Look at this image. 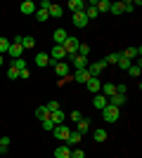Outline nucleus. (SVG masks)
<instances>
[{"label": "nucleus", "mask_w": 142, "mask_h": 158, "mask_svg": "<svg viewBox=\"0 0 142 158\" xmlns=\"http://www.w3.org/2000/svg\"><path fill=\"white\" fill-rule=\"evenodd\" d=\"M71 78L78 80V83H88V80H90V73H88V69H83V71H76Z\"/></svg>", "instance_id": "22"}, {"label": "nucleus", "mask_w": 142, "mask_h": 158, "mask_svg": "<svg viewBox=\"0 0 142 158\" xmlns=\"http://www.w3.org/2000/svg\"><path fill=\"white\" fill-rule=\"evenodd\" d=\"M126 90H128L126 83H118V85H116V94H126Z\"/></svg>", "instance_id": "42"}, {"label": "nucleus", "mask_w": 142, "mask_h": 158, "mask_svg": "<svg viewBox=\"0 0 142 158\" xmlns=\"http://www.w3.org/2000/svg\"><path fill=\"white\" fill-rule=\"evenodd\" d=\"M130 64H133V61H130V59H126V57H121V59H118V69H121V71H128V69H130Z\"/></svg>", "instance_id": "35"}, {"label": "nucleus", "mask_w": 142, "mask_h": 158, "mask_svg": "<svg viewBox=\"0 0 142 158\" xmlns=\"http://www.w3.org/2000/svg\"><path fill=\"white\" fill-rule=\"evenodd\" d=\"M0 144H2V137H0Z\"/></svg>", "instance_id": "47"}, {"label": "nucleus", "mask_w": 142, "mask_h": 158, "mask_svg": "<svg viewBox=\"0 0 142 158\" xmlns=\"http://www.w3.org/2000/svg\"><path fill=\"white\" fill-rule=\"evenodd\" d=\"M102 116H104V120H107V123H116V120H118V109H116V106H111V104H107L104 109H102Z\"/></svg>", "instance_id": "2"}, {"label": "nucleus", "mask_w": 142, "mask_h": 158, "mask_svg": "<svg viewBox=\"0 0 142 158\" xmlns=\"http://www.w3.org/2000/svg\"><path fill=\"white\" fill-rule=\"evenodd\" d=\"M81 118H83V116H81V111H71V120H76V123H78Z\"/></svg>", "instance_id": "45"}, {"label": "nucleus", "mask_w": 142, "mask_h": 158, "mask_svg": "<svg viewBox=\"0 0 142 158\" xmlns=\"http://www.w3.org/2000/svg\"><path fill=\"white\" fill-rule=\"evenodd\" d=\"M107 137H109V135H107V130H104V127H97V130L93 132V139L97 142V144H100V142H107Z\"/></svg>", "instance_id": "19"}, {"label": "nucleus", "mask_w": 142, "mask_h": 158, "mask_svg": "<svg viewBox=\"0 0 142 158\" xmlns=\"http://www.w3.org/2000/svg\"><path fill=\"white\" fill-rule=\"evenodd\" d=\"M50 5H52L50 0H43V2H41V7H38V10H45V12H47V10H50Z\"/></svg>", "instance_id": "44"}, {"label": "nucleus", "mask_w": 142, "mask_h": 158, "mask_svg": "<svg viewBox=\"0 0 142 158\" xmlns=\"http://www.w3.org/2000/svg\"><path fill=\"white\" fill-rule=\"evenodd\" d=\"M78 43H81V40L74 38V35H69V38L64 40V45H62V47H64V52H67L69 59H74L76 54H78Z\"/></svg>", "instance_id": "1"}, {"label": "nucleus", "mask_w": 142, "mask_h": 158, "mask_svg": "<svg viewBox=\"0 0 142 158\" xmlns=\"http://www.w3.org/2000/svg\"><path fill=\"white\" fill-rule=\"evenodd\" d=\"M121 5H123V12H133L135 10V2H130V0L128 2H121Z\"/></svg>", "instance_id": "40"}, {"label": "nucleus", "mask_w": 142, "mask_h": 158, "mask_svg": "<svg viewBox=\"0 0 142 158\" xmlns=\"http://www.w3.org/2000/svg\"><path fill=\"white\" fill-rule=\"evenodd\" d=\"M12 69H17V71H24V69H26V61H24V59H12Z\"/></svg>", "instance_id": "34"}, {"label": "nucleus", "mask_w": 142, "mask_h": 158, "mask_svg": "<svg viewBox=\"0 0 142 158\" xmlns=\"http://www.w3.org/2000/svg\"><path fill=\"white\" fill-rule=\"evenodd\" d=\"M47 111H50V113H52V111H57V109H59V102H47Z\"/></svg>", "instance_id": "41"}, {"label": "nucleus", "mask_w": 142, "mask_h": 158, "mask_svg": "<svg viewBox=\"0 0 142 158\" xmlns=\"http://www.w3.org/2000/svg\"><path fill=\"white\" fill-rule=\"evenodd\" d=\"M81 139H83V135H81L78 130L71 132V135H69V139H67V146H76V144H81Z\"/></svg>", "instance_id": "20"}, {"label": "nucleus", "mask_w": 142, "mask_h": 158, "mask_svg": "<svg viewBox=\"0 0 142 158\" xmlns=\"http://www.w3.org/2000/svg\"><path fill=\"white\" fill-rule=\"evenodd\" d=\"M7 50H10V40H7V38H0V54H5Z\"/></svg>", "instance_id": "36"}, {"label": "nucleus", "mask_w": 142, "mask_h": 158, "mask_svg": "<svg viewBox=\"0 0 142 158\" xmlns=\"http://www.w3.org/2000/svg\"><path fill=\"white\" fill-rule=\"evenodd\" d=\"M100 94H104V97H114L116 94V85L114 83H102V90H100Z\"/></svg>", "instance_id": "10"}, {"label": "nucleus", "mask_w": 142, "mask_h": 158, "mask_svg": "<svg viewBox=\"0 0 142 158\" xmlns=\"http://www.w3.org/2000/svg\"><path fill=\"white\" fill-rule=\"evenodd\" d=\"M118 59H121V54L111 52V54H107V59H104V61H107V66H109V64H118Z\"/></svg>", "instance_id": "31"}, {"label": "nucleus", "mask_w": 142, "mask_h": 158, "mask_svg": "<svg viewBox=\"0 0 142 158\" xmlns=\"http://www.w3.org/2000/svg\"><path fill=\"white\" fill-rule=\"evenodd\" d=\"M76 125H78V132H81V135H85V132L90 130V120H88V118H81Z\"/></svg>", "instance_id": "25"}, {"label": "nucleus", "mask_w": 142, "mask_h": 158, "mask_svg": "<svg viewBox=\"0 0 142 158\" xmlns=\"http://www.w3.org/2000/svg\"><path fill=\"white\" fill-rule=\"evenodd\" d=\"M128 73H130V76H133V78H137V76H140V73H142V66H140V64H130Z\"/></svg>", "instance_id": "32"}, {"label": "nucleus", "mask_w": 142, "mask_h": 158, "mask_svg": "<svg viewBox=\"0 0 142 158\" xmlns=\"http://www.w3.org/2000/svg\"><path fill=\"white\" fill-rule=\"evenodd\" d=\"M107 104H109V102H107V97H104V94H95V99H93V106L97 109V111H102V109H104Z\"/></svg>", "instance_id": "18"}, {"label": "nucleus", "mask_w": 142, "mask_h": 158, "mask_svg": "<svg viewBox=\"0 0 142 158\" xmlns=\"http://www.w3.org/2000/svg\"><path fill=\"white\" fill-rule=\"evenodd\" d=\"M64 59H67L64 47H62V45H52V50H50V61H52V64H57V61H64Z\"/></svg>", "instance_id": "3"}, {"label": "nucleus", "mask_w": 142, "mask_h": 158, "mask_svg": "<svg viewBox=\"0 0 142 158\" xmlns=\"http://www.w3.org/2000/svg\"><path fill=\"white\" fill-rule=\"evenodd\" d=\"M69 38V33L64 31V28H57V31L52 33V40H54V45H64V40Z\"/></svg>", "instance_id": "6"}, {"label": "nucleus", "mask_w": 142, "mask_h": 158, "mask_svg": "<svg viewBox=\"0 0 142 158\" xmlns=\"http://www.w3.org/2000/svg\"><path fill=\"white\" fill-rule=\"evenodd\" d=\"M78 54H81V57H88V54H90V45H85V43H78Z\"/></svg>", "instance_id": "33"}, {"label": "nucleus", "mask_w": 142, "mask_h": 158, "mask_svg": "<svg viewBox=\"0 0 142 158\" xmlns=\"http://www.w3.org/2000/svg\"><path fill=\"white\" fill-rule=\"evenodd\" d=\"M52 132H54V137L62 139V142H67L69 135H71V130H69L67 125H54V127H52Z\"/></svg>", "instance_id": "5"}, {"label": "nucleus", "mask_w": 142, "mask_h": 158, "mask_svg": "<svg viewBox=\"0 0 142 158\" xmlns=\"http://www.w3.org/2000/svg\"><path fill=\"white\" fill-rule=\"evenodd\" d=\"M7 78H10V80H17V78H19V71L10 66V69H7Z\"/></svg>", "instance_id": "37"}, {"label": "nucleus", "mask_w": 142, "mask_h": 158, "mask_svg": "<svg viewBox=\"0 0 142 158\" xmlns=\"http://www.w3.org/2000/svg\"><path fill=\"white\" fill-rule=\"evenodd\" d=\"M19 78H21V80H28V78H31V71H28V69H24V71H19Z\"/></svg>", "instance_id": "43"}, {"label": "nucleus", "mask_w": 142, "mask_h": 158, "mask_svg": "<svg viewBox=\"0 0 142 158\" xmlns=\"http://www.w3.org/2000/svg\"><path fill=\"white\" fill-rule=\"evenodd\" d=\"M85 85H88V90L93 94H100V90H102V83H100V78H90L88 83H85Z\"/></svg>", "instance_id": "16"}, {"label": "nucleus", "mask_w": 142, "mask_h": 158, "mask_svg": "<svg viewBox=\"0 0 142 158\" xmlns=\"http://www.w3.org/2000/svg\"><path fill=\"white\" fill-rule=\"evenodd\" d=\"M0 66H5V59H2V54H0Z\"/></svg>", "instance_id": "46"}, {"label": "nucleus", "mask_w": 142, "mask_h": 158, "mask_svg": "<svg viewBox=\"0 0 142 158\" xmlns=\"http://www.w3.org/2000/svg\"><path fill=\"white\" fill-rule=\"evenodd\" d=\"M83 14L88 17V21H90V19H97V17H100V12H97L95 2H90V7H85V10H83Z\"/></svg>", "instance_id": "21"}, {"label": "nucleus", "mask_w": 142, "mask_h": 158, "mask_svg": "<svg viewBox=\"0 0 142 158\" xmlns=\"http://www.w3.org/2000/svg\"><path fill=\"white\" fill-rule=\"evenodd\" d=\"M54 73L59 76V80H64V78L71 76V69H69V64H64V61H57V64H54Z\"/></svg>", "instance_id": "4"}, {"label": "nucleus", "mask_w": 142, "mask_h": 158, "mask_svg": "<svg viewBox=\"0 0 142 158\" xmlns=\"http://www.w3.org/2000/svg\"><path fill=\"white\" fill-rule=\"evenodd\" d=\"M107 102H109V104H111V106H116V109H121V106L126 104L128 99H126V94H114V97H109Z\"/></svg>", "instance_id": "13"}, {"label": "nucleus", "mask_w": 142, "mask_h": 158, "mask_svg": "<svg viewBox=\"0 0 142 158\" xmlns=\"http://www.w3.org/2000/svg\"><path fill=\"white\" fill-rule=\"evenodd\" d=\"M36 64L41 66V69H43V66H47V64H50V54H45V52H38V54H36Z\"/></svg>", "instance_id": "23"}, {"label": "nucleus", "mask_w": 142, "mask_h": 158, "mask_svg": "<svg viewBox=\"0 0 142 158\" xmlns=\"http://www.w3.org/2000/svg\"><path fill=\"white\" fill-rule=\"evenodd\" d=\"M36 10H38V7H36L33 0H24V2H21V14H36Z\"/></svg>", "instance_id": "11"}, {"label": "nucleus", "mask_w": 142, "mask_h": 158, "mask_svg": "<svg viewBox=\"0 0 142 158\" xmlns=\"http://www.w3.org/2000/svg\"><path fill=\"white\" fill-rule=\"evenodd\" d=\"M69 10H71V12H83V10H85V2H83V0H69Z\"/></svg>", "instance_id": "17"}, {"label": "nucleus", "mask_w": 142, "mask_h": 158, "mask_svg": "<svg viewBox=\"0 0 142 158\" xmlns=\"http://www.w3.org/2000/svg\"><path fill=\"white\" fill-rule=\"evenodd\" d=\"M74 26L76 28H85V26H88V17H85L83 12H76L74 14Z\"/></svg>", "instance_id": "8"}, {"label": "nucleus", "mask_w": 142, "mask_h": 158, "mask_svg": "<svg viewBox=\"0 0 142 158\" xmlns=\"http://www.w3.org/2000/svg\"><path fill=\"white\" fill-rule=\"evenodd\" d=\"M64 118H67V116H64V111H62V109H57V111L50 113V120H52L54 125H64Z\"/></svg>", "instance_id": "14"}, {"label": "nucleus", "mask_w": 142, "mask_h": 158, "mask_svg": "<svg viewBox=\"0 0 142 158\" xmlns=\"http://www.w3.org/2000/svg\"><path fill=\"white\" fill-rule=\"evenodd\" d=\"M33 45H36V38H33V35H24V38H21V47H24V50H31Z\"/></svg>", "instance_id": "24"}, {"label": "nucleus", "mask_w": 142, "mask_h": 158, "mask_svg": "<svg viewBox=\"0 0 142 158\" xmlns=\"http://www.w3.org/2000/svg\"><path fill=\"white\" fill-rule=\"evenodd\" d=\"M21 52H24V47L17 45V43H10V50H7V54L12 57V59H21Z\"/></svg>", "instance_id": "7"}, {"label": "nucleus", "mask_w": 142, "mask_h": 158, "mask_svg": "<svg viewBox=\"0 0 142 158\" xmlns=\"http://www.w3.org/2000/svg\"><path fill=\"white\" fill-rule=\"evenodd\" d=\"M140 54H142V47L137 45V47H128V50H126V52H123L121 57H126V59H130V61H133L135 57H140Z\"/></svg>", "instance_id": "15"}, {"label": "nucleus", "mask_w": 142, "mask_h": 158, "mask_svg": "<svg viewBox=\"0 0 142 158\" xmlns=\"http://www.w3.org/2000/svg\"><path fill=\"white\" fill-rule=\"evenodd\" d=\"M36 116H38V118H50V111H47V106L43 104V106H38V109H36Z\"/></svg>", "instance_id": "28"}, {"label": "nucleus", "mask_w": 142, "mask_h": 158, "mask_svg": "<svg viewBox=\"0 0 142 158\" xmlns=\"http://www.w3.org/2000/svg\"><path fill=\"white\" fill-rule=\"evenodd\" d=\"M71 158H85V151L83 149H71Z\"/></svg>", "instance_id": "39"}, {"label": "nucleus", "mask_w": 142, "mask_h": 158, "mask_svg": "<svg viewBox=\"0 0 142 158\" xmlns=\"http://www.w3.org/2000/svg\"><path fill=\"white\" fill-rule=\"evenodd\" d=\"M52 127H54V123L50 118H43V130H47V132H52Z\"/></svg>", "instance_id": "38"}, {"label": "nucleus", "mask_w": 142, "mask_h": 158, "mask_svg": "<svg viewBox=\"0 0 142 158\" xmlns=\"http://www.w3.org/2000/svg\"><path fill=\"white\" fill-rule=\"evenodd\" d=\"M33 17H36L38 21H41V24H45V21L50 19V14H47L45 10H36V14H33Z\"/></svg>", "instance_id": "29"}, {"label": "nucleus", "mask_w": 142, "mask_h": 158, "mask_svg": "<svg viewBox=\"0 0 142 158\" xmlns=\"http://www.w3.org/2000/svg\"><path fill=\"white\" fill-rule=\"evenodd\" d=\"M109 12L118 17V14H123V5H121V2H111V7H109Z\"/></svg>", "instance_id": "30"}, {"label": "nucleus", "mask_w": 142, "mask_h": 158, "mask_svg": "<svg viewBox=\"0 0 142 158\" xmlns=\"http://www.w3.org/2000/svg\"><path fill=\"white\" fill-rule=\"evenodd\" d=\"M47 14H50L52 19H59V17H62V7H59V5H50V10H47Z\"/></svg>", "instance_id": "26"}, {"label": "nucleus", "mask_w": 142, "mask_h": 158, "mask_svg": "<svg viewBox=\"0 0 142 158\" xmlns=\"http://www.w3.org/2000/svg\"><path fill=\"white\" fill-rule=\"evenodd\" d=\"M95 7H97V12H109L111 2H109V0H100V2H95Z\"/></svg>", "instance_id": "27"}, {"label": "nucleus", "mask_w": 142, "mask_h": 158, "mask_svg": "<svg viewBox=\"0 0 142 158\" xmlns=\"http://www.w3.org/2000/svg\"><path fill=\"white\" fill-rule=\"evenodd\" d=\"M71 61H74L76 71H83V69H88V57H81V54H76Z\"/></svg>", "instance_id": "12"}, {"label": "nucleus", "mask_w": 142, "mask_h": 158, "mask_svg": "<svg viewBox=\"0 0 142 158\" xmlns=\"http://www.w3.org/2000/svg\"><path fill=\"white\" fill-rule=\"evenodd\" d=\"M54 158H71V146H67V144L57 146L54 149Z\"/></svg>", "instance_id": "9"}]
</instances>
